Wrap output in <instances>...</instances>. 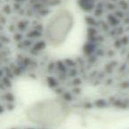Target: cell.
I'll list each match as a JSON object with an SVG mask.
<instances>
[{"mask_svg": "<svg viewBox=\"0 0 129 129\" xmlns=\"http://www.w3.org/2000/svg\"><path fill=\"white\" fill-rule=\"evenodd\" d=\"M48 88L64 105L81 110H129V34L87 32L80 55L50 62Z\"/></svg>", "mask_w": 129, "mask_h": 129, "instance_id": "6da1fadb", "label": "cell"}, {"mask_svg": "<svg viewBox=\"0 0 129 129\" xmlns=\"http://www.w3.org/2000/svg\"><path fill=\"white\" fill-rule=\"evenodd\" d=\"M64 1H0L2 97L14 98V85L19 79L35 78L46 69V20Z\"/></svg>", "mask_w": 129, "mask_h": 129, "instance_id": "7a4b0ae2", "label": "cell"}, {"mask_svg": "<svg viewBox=\"0 0 129 129\" xmlns=\"http://www.w3.org/2000/svg\"><path fill=\"white\" fill-rule=\"evenodd\" d=\"M86 31L110 36L129 34V0H77Z\"/></svg>", "mask_w": 129, "mask_h": 129, "instance_id": "3957f363", "label": "cell"}, {"mask_svg": "<svg viewBox=\"0 0 129 129\" xmlns=\"http://www.w3.org/2000/svg\"><path fill=\"white\" fill-rule=\"evenodd\" d=\"M64 104L62 102L53 100L42 101L27 110V117L33 122L40 125H57L64 118Z\"/></svg>", "mask_w": 129, "mask_h": 129, "instance_id": "277c9868", "label": "cell"}, {"mask_svg": "<svg viewBox=\"0 0 129 129\" xmlns=\"http://www.w3.org/2000/svg\"><path fill=\"white\" fill-rule=\"evenodd\" d=\"M73 26V16L67 10H61L49 19L46 25L48 43L53 46L62 44L68 36Z\"/></svg>", "mask_w": 129, "mask_h": 129, "instance_id": "5b68a950", "label": "cell"}, {"mask_svg": "<svg viewBox=\"0 0 129 129\" xmlns=\"http://www.w3.org/2000/svg\"><path fill=\"white\" fill-rule=\"evenodd\" d=\"M13 129H48V128H43V127H17V128Z\"/></svg>", "mask_w": 129, "mask_h": 129, "instance_id": "8992f818", "label": "cell"}]
</instances>
